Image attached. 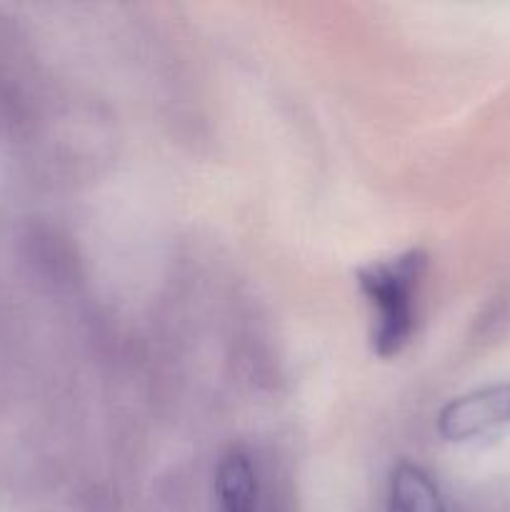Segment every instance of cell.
Listing matches in <instances>:
<instances>
[{
    "mask_svg": "<svg viewBox=\"0 0 510 512\" xmlns=\"http://www.w3.org/2000/svg\"><path fill=\"white\" fill-rule=\"evenodd\" d=\"M388 512H445L438 488L418 465L400 463L390 480Z\"/></svg>",
    "mask_w": 510,
    "mask_h": 512,
    "instance_id": "4",
    "label": "cell"
},
{
    "mask_svg": "<svg viewBox=\"0 0 510 512\" xmlns=\"http://www.w3.org/2000/svg\"><path fill=\"white\" fill-rule=\"evenodd\" d=\"M215 485L223 512H255L258 508V480L245 455H225L218 465Z\"/></svg>",
    "mask_w": 510,
    "mask_h": 512,
    "instance_id": "3",
    "label": "cell"
},
{
    "mask_svg": "<svg viewBox=\"0 0 510 512\" xmlns=\"http://www.w3.org/2000/svg\"><path fill=\"white\" fill-rule=\"evenodd\" d=\"M510 428V383L460 395L438 415V430L450 443H470Z\"/></svg>",
    "mask_w": 510,
    "mask_h": 512,
    "instance_id": "2",
    "label": "cell"
},
{
    "mask_svg": "<svg viewBox=\"0 0 510 512\" xmlns=\"http://www.w3.org/2000/svg\"><path fill=\"white\" fill-rule=\"evenodd\" d=\"M428 268V255L420 248L398 258L370 263L358 270L360 290L373 305V350L380 358H393L408 345L415 328V290Z\"/></svg>",
    "mask_w": 510,
    "mask_h": 512,
    "instance_id": "1",
    "label": "cell"
}]
</instances>
